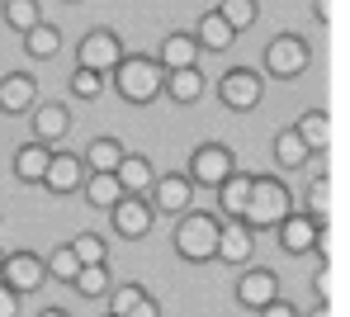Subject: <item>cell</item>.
<instances>
[{"mask_svg": "<svg viewBox=\"0 0 350 317\" xmlns=\"http://www.w3.org/2000/svg\"><path fill=\"white\" fill-rule=\"evenodd\" d=\"M123 57V43H118V33L109 29H90L85 38H81V53H76V66H85V71H100V76H109Z\"/></svg>", "mask_w": 350, "mask_h": 317, "instance_id": "obj_4", "label": "cell"}, {"mask_svg": "<svg viewBox=\"0 0 350 317\" xmlns=\"http://www.w3.org/2000/svg\"><path fill=\"white\" fill-rule=\"evenodd\" d=\"M175 251L185 260H213L218 251V218L208 213H180V228H175Z\"/></svg>", "mask_w": 350, "mask_h": 317, "instance_id": "obj_3", "label": "cell"}, {"mask_svg": "<svg viewBox=\"0 0 350 317\" xmlns=\"http://www.w3.org/2000/svg\"><path fill=\"white\" fill-rule=\"evenodd\" d=\"M85 199H90L95 208H114L118 199H123L118 176H114V171H90V176H85Z\"/></svg>", "mask_w": 350, "mask_h": 317, "instance_id": "obj_24", "label": "cell"}, {"mask_svg": "<svg viewBox=\"0 0 350 317\" xmlns=\"http://www.w3.org/2000/svg\"><path fill=\"white\" fill-rule=\"evenodd\" d=\"M265 71L280 76V81H289V76H298V71H308V43H303L298 33H280V38H270V43H265Z\"/></svg>", "mask_w": 350, "mask_h": 317, "instance_id": "obj_7", "label": "cell"}, {"mask_svg": "<svg viewBox=\"0 0 350 317\" xmlns=\"http://www.w3.org/2000/svg\"><path fill=\"white\" fill-rule=\"evenodd\" d=\"M161 90L171 100H180V105H194L204 95V76H199V66H175V71L161 76Z\"/></svg>", "mask_w": 350, "mask_h": 317, "instance_id": "obj_18", "label": "cell"}, {"mask_svg": "<svg viewBox=\"0 0 350 317\" xmlns=\"http://www.w3.org/2000/svg\"><path fill=\"white\" fill-rule=\"evenodd\" d=\"M256 317H298V313H293L289 303H280V299H270L265 308H256Z\"/></svg>", "mask_w": 350, "mask_h": 317, "instance_id": "obj_39", "label": "cell"}, {"mask_svg": "<svg viewBox=\"0 0 350 317\" xmlns=\"http://www.w3.org/2000/svg\"><path fill=\"white\" fill-rule=\"evenodd\" d=\"M0 14H5V0H0Z\"/></svg>", "mask_w": 350, "mask_h": 317, "instance_id": "obj_43", "label": "cell"}, {"mask_svg": "<svg viewBox=\"0 0 350 317\" xmlns=\"http://www.w3.org/2000/svg\"><path fill=\"white\" fill-rule=\"evenodd\" d=\"M317 218H308V213H289L284 223H280V247L289 256H308L312 251V242H317Z\"/></svg>", "mask_w": 350, "mask_h": 317, "instance_id": "obj_13", "label": "cell"}, {"mask_svg": "<svg viewBox=\"0 0 350 317\" xmlns=\"http://www.w3.org/2000/svg\"><path fill=\"white\" fill-rule=\"evenodd\" d=\"M246 199H251V176L232 171L228 180H218V204H223L228 218H241L246 213Z\"/></svg>", "mask_w": 350, "mask_h": 317, "instance_id": "obj_23", "label": "cell"}, {"mask_svg": "<svg viewBox=\"0 0 350 317\" xmlns=\"http://www.w3.org/2000/svg\"><path fill=\"white\" fill-rule=\"evenodd\" d=\"M232 38H237V33L228 29V19H223L218 10H208V14L194 24V43H199V48H208V53H228V48H232Z\"/></svg>", "mask_w": 350, "mask_h": 317, "instance_id": "obj_20", "label": "cell"}, {"mask_svg": "<svg viewBox=\"0 0 350 317\" xmlns=\"http://www.w3.org/2000/svg\"><path fill=\"white\" fill-rule=\"evenodd\" d=\"M81 180H85V161L76 152H53V161L43 171V185L53 194H71V190H81Z\"/></svg>", "mask_w": 350, "mask_h": 317, "instance_id": "obj_10", "label": "cell"}, {"mask_svg": "<svg viewBox=\"0 0 350 317\" xmlns=\"http://www.w3.org/2000/svg\"><path fill=\"white\" fill-rule=\"evenodd\" d=\"M218 14L228 19L232 33H241V29L256 24V0H218Z\"/></svg>", "mask_w": 350, "mask_h": 317, "instance_id": "obj_30", "label": "cell"}, {"mask_svg": "<svg viewBox=\"0 0 350 317\" xmlns=\"http://www.w3.org/2000/svg\"><path fill=\"white\" fill-rule=\"evenodd\" d=\"M0 317H19V294L0 279Z\"/></svg>", "mask_w": 350, "mask_h": 317, "instance_id": "obj_37", "label": "cell"}, {"mask_svg": "<svg viewBox=\"0 0 350 317\" xmlns=\"http://www.w3.org/2000/svg\"><path fill=\"white\" fill-rule=\"evenodd\" d=\"M24 48H29V57H57L62 53V33H57V24H33L29 33H24Z\"/></svg>", "mask_w": 350, "mask_h": 317, "instance_id": "obj_25", "label": "cell"}, {"mask_svg": "<svg viewBox=\"0 0 350 317\" xmlns=\"http://www.w3.org/2000/svg\"><path fill=\"white\" fill-rule=\"evenodd\" d=\"M312 284H317V299H322V303H332V294H336V275H332V260H322V270H317V279H312Z\"/></svg>", "mask_w": 350, "mask_h": 317, "instance_id": "obj_36", "label": "cell"}, {"mask_svg": "<svg viewBox=\"0 0 350 317\" xmlns=\"http://www.w3.org/2000/svg\"><path fill=\"white\" fill-rule=\"evenodd\" d=\"M157 66H161V71L199 66V43H194V33H166V43H161V53H157Z\"/></svg>", "mask_w": 350, "mask_h": 317, "instance_id": "obj_17", "label": "cell"}, {"mask_svg": "<svg viewBox=\"0 0 350 317\" xmlns=\"http://www.w3.org/2000/svg\"><path fill=\"white\" fill-rule=\"evenodd\" d=\"M0 279H5L14 294H29V289H38V284L48 279V265H43L33 251H10L5 265H0Z\"/></svg>", "mask_w": 350, "mask_h": 317, "instance_id": "obj_8", "label": "cell"}, {"mask_svg": "<svg viewBox=\"0 0 350 317\" xmlns=\"http://www.w3.org/2000/svg\"><path fill=\"white\" fill-rule=\"evenodd\" d=\"M38 317H66V313H62V308H48V313H38Z\"/></svg>", "mask_w": 350, "mask_h": 317, "instance_id": "obj_42", "label": "cell"}, {"mask_svg": "<svg viewBox=\"0 0 350 317\" xmlns=\"http://www.w3.org/2000/svg\"><path fill=\"white\" fill-rule=\"evenodd\" d=\"M66 247L76 251L81 265H105V251H109V247H105V237H95V232H81V237H76V242H66Z\"/></svg>", "mask_w": 350, "mask_h": 317, "instance_id": "obj_31", "label": "cell"}, {"mask_svg": "<svg viewBox=\"0 0 350 317\" xmlns=\"http://www.w3.org/2000/svg\"><path fill=\"white\" fill-rule=\"evenodd\" d=\"M275 161H280L284 171H298V166L308 161V147H303V137H298L293 128H284V133L275 137Z\"/></svg>", "mask_w": 350, "mask_h": 317, "instance_id": "obj_28", "label": "cell"}, {"mask_svg": "<svg viewBox=\"0 0 350 317\" xmlns=\"http://www.w3.org/2000/svg\"><path fill=\"white\" fill-rule=\"evenodd\" d=\"M123 317H161V303L142 294V299H137V303H133V308H128V313H123Z\"/></svg>", "mask_w": 350, "mask_h": 317, "instance_id": "obj_38", "label": "cell"}, {"mask_svg": "<svg viewBox=\"0 0 350 317\" xmlns=\"http://www.w3.org/2000/svg\"><path fill=\"white\" fill-rule=\"evenodd\" d=\"M308 208H312V218H317V223H327V218H332V180H327V176H317V180H312V190H308Z\"/></svg>", "mask_w": 350, "mask_h": 317, "instance_id": "obj_34", "label": "cell"}, {"mask_svg": "<svg viewBox=\"0 0 350 317\" xmlns=\"http://www.w3.org/2000/svg\"><path fill=\"white\" fill-rule=\"evenodd\" d=\"M71 289L81 299H100V294H109V270L105 265H81L76 279H71Z\"/></svg>", "mask_w": 350, "mask_h": 317, "instance_id": "obj_27", "label": "cell"}, {"mask_svg": "<svg viewBox=\"0 0 350 317\" xmlns=\"http://www.w3.org/2000/svg\"><path fill=\"white\" fill-rule=\"evenodd\" d=\"M312 317H332V303H322V308H312Z\"/></svg>", "mask_w": 350, "mask_h": 317, "instance_id": "obj_41", "label": "cell"}, {"mask_svg": "<svg viewBox=\"0 0 350 317\" xmlns=\"http://www.w3.org/2000/svg\"><path fill=\"white\" fill-rule=\"evenodd\" d=\"M10 29H19V33H29L33 24H43V5L38 0H5V14H0Z\"/></svg>", "mask_w": 350, "mask_h": 317, "instance_id": "obj_26", "label": "cell"}, {"mask_svg": "<svg viewBox=\"0 0 350 317\" xmlns=\"http://www.w3.org/2000/svg\"><path fill=\"white\" fill-rule=\"evenodd\" d=\"M260 85H265L260 71L232 66V71H223V81H218V100H223L228 109H256V105H260Z\"/></svg>", "mask_w": 350, "mask_h": 317, "instance_id": "obj_6", "label": "cell"}, {"mask_svg": "<svg viewBox=\"0 0 350 317\" xmlns=\"http://www.w3.org/2000/svg\"><path fill=\"white\" fill-rule=\"evenodd\" d=\"M289 213H293V194H289L284 180L251 176V199H246V213H241L246 228H280Z\"/></svg>", "mask_w": 350, "mask_h": 317, "instance_id": "obj_1", "label": "cell"}, {"mask_svg": "<svg viewBox=\"0 0 350 317\" xmlns=\"http://www.w3.org/2000/svg\"><path fill=\"white\" fill-rule=\"evenodd\" d=\"M48 161H53V152H48V142H24L19 152H14V176L19 180H29V185H43V171H48Z\"/></svg>", "mask_w": 350, "mask_h": 317, "instance_id": "obj_16", "label": "cell"}, {"mask_svg": "<svg viewBox=\"0 0 350 317\" xmlns=\"http://www.w3.org/2000/svg\"><path fill=\"white\" fill-rule=\"evenodd\" d=\"M114 228L118 237H128V242H137V237H147V228H152V204L142 199V194H123L114 208Z\"/></svg>", "mask_w": 350, "mask_h": 317, "instance_id": "obj_9", "label": "cell"}, {"mask_svg": "<svg viewBox=\"0 0 350 317\" xmlns=\"http://www.w3.org/2000/svg\"><path fill=\"white\" fill-rule=\"evenodd\" d=\"M118 185H123V194H147L152 190V161L147 156H133V152H123L114 166Z\"/></svg>", "mask_w": 350, "mask_h": 317, "instance_id": "obj_19", "label": "cell"}, {"mask_svg": "<svg viewBox=\"0 0 350 317\" xmlns=\"http://www.w3.org/2000/svg\"><path fill=\"white\" fill-rule=\"evenodd\" d=\"M317 19L332 24V19H336V5H332V0H317Z\"/></svg>", "mask_w": 350, "mask_h": 317, "instance_id": "obj_40", "label": "cell"}, {"mask_svg": "<svg viewBox=\"0 0 350 317\" xmlns=\"http://www.w3.org/2000/svg\"><path fill=\"white\" fill-rule=\"evenodd\" d=\"M33 100H38L33 76L5 71V81H0V109H5V114H24V109H33Z\"/></svg>", "mask_w": 350, "mask_h": 317, "instance_id": "obj_15", "label": "cell"}, {"mask_svg": "<svg viewBox=\"0 0 350 317\" xmlns=\"http://www.w3.org/2000/svg\"><path fill=\"white\" fill-rule=\"evenodd\" d=\"M0 265H5V256H0Z\"/></svg>", "mask_w": 350, "mask_h": 317, "instance_id": "obj_44", "label": "cell"}, {"mask_svg": "<svg viewBox=\"0 0 350 317\" xmlns=\"http://www.w3.org/2000/svg\"><path fill=\"white\" fill-rule=\"evenodd\" d=\"M142 299V284H118V294H114V303H109V317H123L133 303Z\"/></svg>", "mask_w": 350, "mask_h": 317, "instance_id": "obj_35", "label": "cell"}, {"mask_svg": "<svg viewBox=\"0 0 350 317\" xmlns=\"http://www.w3.org/2000/svg\"><path fill=\"white\" fill-rule=\"evenodd\" d=\"M194 199V180L189 176H157L152 180V204L157 213H185Z\"/></svg>", "mask_w": 350, "mask_h": 317, "instance_id": "obj_11", "label": "cell"}, {"mask_svg": "<svg viewBox=\"0 0 350 317\" xmlns=\"http://www.w3.org/2000/svg\"><path fill=\"white\" fill-rule=\"evenodd\" d=\"M251 251H256V237H251V228L241 223V218H232L228 228L218 223V260H228V265H246L251 260Z\"/></svg>", "mask_w": 350, "mask_h": 317, "instance_id": "obj_12", "label": "cell"}, {"mask_svg": "<svg viewBox=\"0 0 350 317\" xmlns=\"http://www.w3.org/2000/svg\"><path fill=\"white\" fill-rule=\"evenodd\" d=\"M293 133L303 137L308 152H327V147H332V119H327L322 109H308V114L293 124Z\"/></svg>", "mask_w": 350, "mask_h": 317, "instance_id": "obj_21", "label": "cell"}, {"mask_svg": "<svg viewBox=\"0 0 350 317\" xmlns=\"http://www.w3.org/2000/svg\"><path fill=\"white\" fill-rule=\"evenodd\" d=\"M161 66L152 62V57H118L114 66V85L123 100H133V105H147V100H157L161 95Z\"/></svg>", "mask_w": 350, "mask_h": 317, "instance_id": "obj_2", "label": "cell"}, {"mask_svg": "<svg viewBox=\"0 0 350 317\" xmlns=\"http://www.w3.org/2000/svg\"><path fill=\"white\" fill-rule=\"evenodd\" d=\"M237 171L232 152L223 147V142H204V147H194L189 152V180L194 185H218V180H228Z\"/></svg>", "mask_w": 350, "mask_h": 317, "instance_id": "obj_5", "label": "cell"}, {"mask_svg": "<svg viewBox=\"0 0 350 317\" xmlns=\"http://www.w3.org/2000/svg\"><path fill=\"white\" fill-rule=\"evenodd\" d=\"M43 265H48V275H53V279H62V284H71V279H76V270H81V260H76V251H71V247H57V251L48 256Z\"/></svg>", "mask_w": 350, "mask_h": 317, "instance_id": "obj_32", "label": "cell"}, {"mask_svg": "<svg viewBox=\"0 0 350 317\" xmlns=\"http://www.w3.org/2000/svg\"><path fill=\"white\" fill-rule=\"evenodd\" d=\"M71 95H76V100H100V95H105V76L76 66V76H71Z\"/></svg>", "mask_w": 350, "mask_h": 317, "instance_id": "obj_33", "label": "cell"}, {"mask_svg": "<svg viewBox=\"0 0 350 317\" xmlns=\"http://www.w3.org/2000/svg\"><path fill=\"white\" fill-rule=\"evenodd\" d=\"M237 299H241L246 308H265L270 299H280V279H275V270H246V275L237 279Z\"/></svg>", "mask_w": 350, "mask_h": 317, "instance_id": "obj_14", "label": "cell"}, {"mask_svg": "<svg viewBox=\"0 0 350 317\" xmlns=\"http://www.w3.org/2000/svg\"><path fill=\"white\" fill-rule=\"evenodd\" d=\"M66 128H71V114L62 109V105H38L33 109V133H38V142H62L66 137Z\"/></svg>", "mask_w": 350, "mask_h": 317, "instance_id": "obj_22", "label": "cell"}, {"mask_svg": "<svg viewBox=\"0 0 350 317\" xmlns=\"http://www.w3.org/2000/svg\"><path fill=\"white\" fill-rule=\"evenodd\" d=\"M105 317H109V313H105Z\"/></svg>", "mask_w": 350, "mask_h": 317, "instance_id": "obj_45", "label": "cell"}, {"mask_svg": "<svg viewBox=\"0 0 350 317\" xmlns=\"http://www.w3.org/2000/svg\"><path fill=\"white\" fill-rule=\"evenodd\" d=\"M118 156H123V147H118L114 137H95V142L85 147V156H81V161H85L90 171H114Z\"/></svg>", "mask_w": 350, "mask_h": 317, "instance_id": "obj_29", "label": "cell"}]
</instances>
